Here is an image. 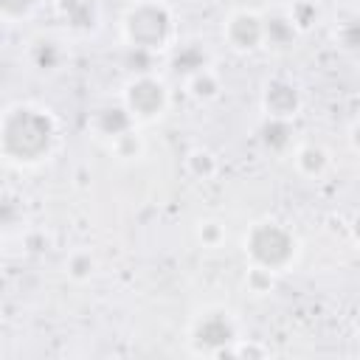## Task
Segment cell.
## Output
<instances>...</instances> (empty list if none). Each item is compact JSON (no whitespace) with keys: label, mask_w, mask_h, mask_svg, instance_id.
Segmentation results:
<instances>
[{"label":"cell","mask_w":360,"mask_h":360,"mask_svg":"<svg viewBox=\"0 0 360 360\" xmlns=\"http://www.w3.org/2000/svg\"><path fill=\"white\" fill-rule=\"evenodd\" d=\"M169 28H172V20H169L166 8L155 6V3H141L124 20V31H127V39L132 42V48H146V51L160 48L169 37Z\"/></svg>","instance_id":"6da1fadb"},{"label":"cell","mask_w":360,"mask_h":360,"mask_svg":"<svg viewBox=\"0 0 360 360\" xmlns=\"http://www.w3.org/2000/svg\"><path fill=\"white\" fill-rule=\"evenodd\" d=\"M292 236L287 233V231H281L278 225H273V222H264V225H256L253 231H250V239H248V250H250V256L262 264V267H267V270H278V267H284L287 262H290V256H292Z\"/></svg>","instance_id":"7a4b0ae2"},{"label":"cell","mask_w":360,"mask_h":360,"mask_svg":"<svg viewBox=\"0 0 360 360\" xmlns=\"http://www.w3.org/2000/svg\"><path fill=\"white\" fill-rule=\"evenodd\" d=\"M225 39L236 51H253L264 42V20L253 11H233L222 28Z\"/></svg>","instance_id":"3957f363"},{"label":"cell","mask_w":360,"mask_h":360,"mask_svg":"<svg viewBox=\"0 0 360 360\" xmlns=\"http://www.w3.org/2000/svg\"><path fill=\"white\" fill-rule=\"evenodd\" d=\"M163 101H166V93H163V84L149 79V76H141L135 79L129 87H127V110L132 115H141V118H152L163 110Z\"/></svg>","instance_id":"277c9868"},{"label":"cell","mask_w":360,"mask_h":360,"mask_svg":"<svg viewBox=\"0 0 360 360\" xmlns=\"http://www.w3.org/2000/svg\"><path fill=\"white\" fill-rule=\"evenodd\" d=\"M264 110L270 118H292L298 110V93L287 82H270L264 90Z\"/></svg>","instance_id":"5b68a950"},{"label":"cell","mask_w":360,"mask_h":360,"mask_svg":"<svg viewBox=\"0 0 360 360\" xmlns=\"http://www.w3.org/2000/svg\"><path fill=\"white\" fill-rule=\"evenodd\" d=\"M326 163H329L326 152H323L321 146H315V143L301 146V149H298V155H295V166H298L307 177H318V174L326 169Z\"/></svg>","instance_id":"8992f818"},{"label":"cell","mask_w":360,"mask_h":360,"mask_svg":"<svg viewBox=\"0 0 360 360\" xmlns=\"http://www.w3.org/2000/svg\"><path fill=\"white\" fill-rule=\"evenodd\" d=\"M56 8L70 25H84V28L93 25V3L90 0H59Z\"/></svg>","instance_id":"52a82bcc"},{"label":"cell","mask_w":360,"mask_h":360,"mask_svg":"<svg viewBox=\"0 0 360 360\" xmlns=\"http://www.w3.org/2000/svg\"><path fill=\"white\" fill-rule=\"evenodd\" d=\"M188 90H191L194 98L208 101V98H217V93H219V82H217V76H214L211 70L202 68V70L191 73V79H188Z\"/></svg>","instance_id":"ba28073f"},{"label":"cell","mask_w":360,"mask_h":360,"mask_svg":"<svg viewBox=\"0 0 360 360\" xmlns=\"http://www.w3.org/2000/svg\"><path fill=\"white\" fill-rule=\"evenodd\" d=\"M295 37V22L290 17H270L264 20V39L273 45H284Z\"/></svg>","instance_id":"9c48e42d"},{"label":"cell","mask_w":360,"mask_h":360,"mask_svg":"<svg viewBox=\"0 0 360 360\" xmlns=\"http://www.w3.org/2000/svg\"><path fill=\"white\" fill-rule=\"evenodd\" d=\"M186 169H188L194 177L208 180V177L217 172V160H214V155H211L208 149H191L188 158H186Z\"/></svg>","instance_id":"30bf717a"},{"label":"cell","mask_w":360,"mask_h":360,"mask_svg":"<svg viewBox=\"0 0 360 360\" xmlns=\"http://www.w3.org/2000/svg\"><path fill=\"white\" fill-rule=\"evenodd\" d=\"M287 132H290V127H287V118H270L264 127H262V141L270 146V149H281V146H287Z\"/></svg>","instance_id":"8fae6325"},{"label":"cell","mask_w":360,"mask_h":360,"mask_svg":"<svg viewBox=\"0 0 360 360\" xmlns=\"http://www.w3.org/2000/svg\"><path fill=\"white\" fill-rule=\"evenodd\" d=\"M174 70H183V73L202 70V51L200 48H180L174 56Z\"/></svg>","instance_id":"7c38bea8"},{"label":"cell","mask_w":360,"mask_h":360,"mask_svg":"<svg viewBox=\"0 0 360 360\" xmlns=\"http://www.w3.org/2000/svg\"><path fill=\"white\" fill-rule=\"evenodd\" d=\"M93 270H96V262H93L90 253H73V256L68 259V273H70V278H76V281L90 278Z\"/></svg>","instance_id":"4fadbf2b"},{"label":"cell","mask_w":360,"mask_h":360,"mask_svg":"<svg viewBox=\"0 0 360 360\" xmlns=\"http://www.w3.org/2000/svg\"><path fill=\"white\" fill-rule=\"evenodd\" d=\"M112 146H115L118 158H135V155L141 152V138H138L132 129H127V132H121L118 138H112Z\"/></svg>","instance_id":"5bb4252c"},{"label":"cell","mask_w":360,"mask_h":360,"mask_svg":"<svg viewBox=\"0 0 360 360\" xmlns=\"http://www.w3.org/2000/svg\"><path fill=\"white\" fill-rule=\"evenodd\" d=\"M197 335H200V338H211V340H231V338H233L231 326H228L222 318H208V321L200 326Z\"/></svg>","instance_id":"9a60e30c"},{"label":"cell","mask_w":360,"mask_h":360,"mask_svg":"<svg viewBox=\"0 0 360 360\" xmlns=\"http://www.w3.org/2000/svg\"><path fill=\"white\" fill-rule=\"evenodd\" d=\"M290 20H292L298 28H309V22L315 20V3H312V0H298V3L292 6Z\"/></svg>","instance_id":"2e32d148"},{"label":"cell","mask_w":360,"mask_h":360,"mask_svg":"<svg viewBox=\"0 0 360 360\" xmlns=\"http://www.w3.org/2000/svg\"><path fill=\"white\" fill-rule=\"evenodd\" d=\"M273 270H267V267H253L250 273H248V284H250V290L253 292H267L270 287H273V276H270Z\"/></svg>","instance_id":"e0dca14e"},{"label":"cell","mask_w":360,"mask_h":360,"mask_svg":"<svg viewBox=\"0 0 360 360\" xmlns=\"http://www.w3.org/2000/svg\"><path fill=\"white\" fill-rule=\"evenodd\" d=\"M222 236H225V231H222L219 222H202V225H200V239H202V245L217 248V245L222 242Z\"/></svg>","instance_id":"ac0fdd59"},{"label":"cell","mask_w":360,"mask_h":360,"mask_svg":"<svg viewBox=\"0 0 360 360\" xmlns=\"http://www.w3.org/2000/svg\"><path fill=\"white\" fill-rule=\"evenodd\" d=\"M352 146H354V149H360V124H354V127H352Z\"/></svg>","instance_id":"d6986e66"},{"label":"cell","mask_w":360,"mask_h":360,"mask_svg":"<svg viewBox=\"0 0 360 360\" xmlns=\"http://www.w3.org/2000/svg\"><path fill=\"white\" fill-rule=\"evenodd\" d=\"M352 233H354V239L360 242V214L354 217V222H352Z\"/></svg>","instance_id":"ffe728a7"},{"label":"cell","mask_w":360,"mask_h":360,"mask_svg":"<svg viewBox=\"0 0 360 360\" xmlns=\"http://www.w3.org/2000/svg\"><path fill=\"white\" fill-rule=\"evenodd\" d=\"M354 326H357V332H360V312H357V318H354Z\"/></svg>","instance_id":"44dd1931"}]
</instances>
